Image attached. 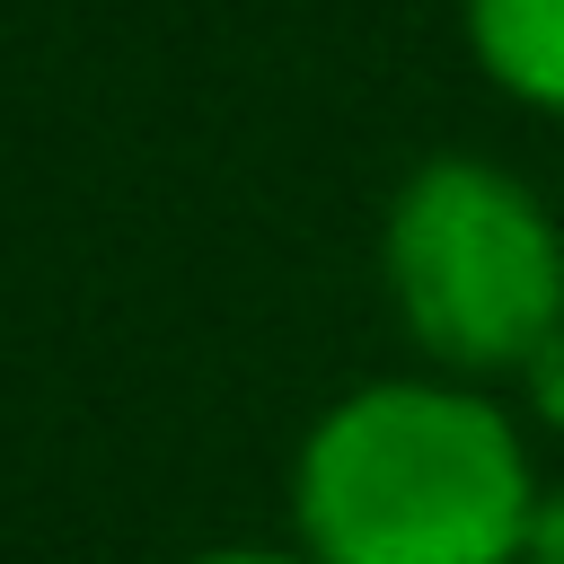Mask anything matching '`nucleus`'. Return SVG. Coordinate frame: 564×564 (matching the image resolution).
<instances>
[{"mask_svg": "<svg viewBox=\"0 0 564 564\" xmlns=\"http://www.w3.org/2000/svg\"><path fill=\"white\" fill-rule=\"evenodd\" d=\"M529 432L476 379H361L291 458V529L317 564H520L538 511Z\"/></svg>", "mask_w": 564, "mask_h": 564, "instance_id": "1", "label": "nucleus"}, {"mask_svg": "<svg viewBox=\"0 0 564 564\" xmlns=\"http://www.w3.org/2000/svg\"><path fill=\"white\" fill-rule=\"evenodd\" d=\"M379 273L441 379H520L564 326V229L494 159H423L379 220Z\"/></svg>", "mask_w": 564, "mask_h": 564, "instance_id": "2", "label": "nucleus"}, {"mask_svg": "<svg viewBox=\"0 0 564 564\" xmlns=\"http://www.w3.org/2000/svg\"><path fill=\"white\" fill-rule=\"evenodd\" d=\"M467 53L529 115H564V0H467Z\"/></svg>", "mask_w": 564, "mask_h": 564, "instance_id": "3", "label": "nucleus"}, {"mask_svg": "<svg viewBox=\"0 0 564 564\" xmlns=\"http://www.w3.org/2000/svg\"><path fill=\"white\" fill-rule=\"evenodd\" d=\"M511 388H520V414H529V423L564 432V326H555V335L520 361V379H511Z\"/></svg>", "mask_w": 564, "mask_h": 564, "instance_id": "4", "label": "nucleus"}, {"mask_svg": "<svg viewBox=\"0 0 564 564\" xmlns=\"http://www.w3.org/2000/svg\"><path fill=\"white\" fill-rule=\"evenodd\" d=\"M520 564H564V485H546V494H538V511H529V546H520Z\"/></svg>", "mask_w": 564, "mask_h": 564, "instance_id": "5", "label": "nucleus"}, {"mask_svg": "<svg viewBox=\"0 0 564 564\" xmlns=\"http://www.w3.org/2000/svg\"><path fill=\"white\" fill-rule=\"evenodd\" d=\"M194 564H317V555H300V546H212Z\"/></svg>", "mask_w": 564, "mask_h": 564, "instance_id": "6", "label": "nucleus"}]
</instances>
